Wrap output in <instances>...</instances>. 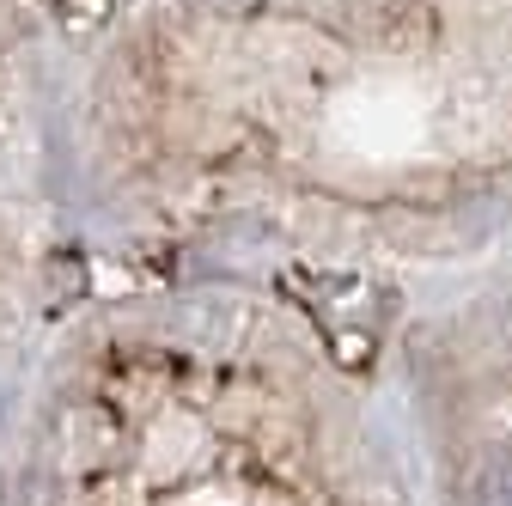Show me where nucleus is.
Here are the masks:
<instances>
[{
	"mask_svg": "<svg viewBox=\"0 0 512 506\" xmlns=\"http://www.w3.org/2000/svg\"><path fill=\"white\" fill-rule=\"evenodd\" d=\"M488 506H512V458L494 464V476H488Z\"/></svg>",
	"mask_w": 512,
	"mask_h": 506,
	"instance_id": "f257e3e1",
	"label": "nucleus"
}]
</instances>
